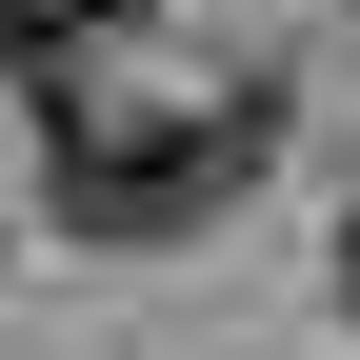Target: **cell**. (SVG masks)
Listing matches in <instances>:
<instances>
[{
	"label": "cell",
	"mask_w": 360,
	"mask_h": 360,
	"mask_svg": "<svg viewBox=\"0 0 360 360\" xmlns=\"http://www.w3.org/2000/svg\"><path fill=\"white\" fill-rule=\"evenodd\" d=\"M240 180H260V80H200V101H60V120H40V220L101 240V260L200 240Z\"/></svg>",
	"instance_id": "obj_1"
},
{
	"label": "cell",
	"mask_w": 360,
	"mask_h": 360,
	"mask_svg": "<svg viewBox=\"0 0 360 360\" xmlns=\"http://www.w3.org/2000/svg\"><path fill=\"white\" fill-rule=\"evenodd\" d=\"M120 40V0H0V80H40V101H80Z\"/></svg>",
	"instance_id": "obj_2"
},
{
	"label": "cell",
	"mask_w": 360,
	"mask_h": 360,
	"mask_svg": "<svg viewBox=\"0 0 360 360\" xmlns=\"http://www.w3.org/2000/svg\"><path fill=\"white\" fill-rule=\"evenodd\" d=\"M340 300H360V220H340Z\"/></svg>",
	"instance_id": "obj_3"
}]
</instances>
